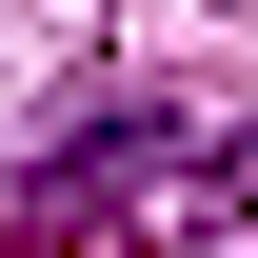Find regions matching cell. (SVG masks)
<instances>
[{"label":"cell","mask_w":258,"mask_h":258,"mask_svg":"<svg viewBox=\"0 0 258 258\" xmlns=\"http://www.w3.org/2000/svg\"><path fill=\"white\" fill-rule=\"evenodd\" d=\"M258 219V119H159V99H99V119L60 139V159L20 179V219H0V258H199Z\"/></svg>","instance_id":"obj_1"}]
</instances>
